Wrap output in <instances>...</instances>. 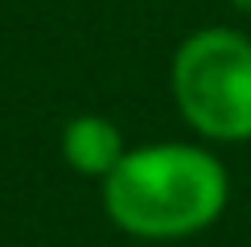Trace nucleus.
Segmentation results:
<instances>
[{"mask_svg": "<svg viewBox=\"0 0 251 247\" xmlns=\"http://www.w3.org/2000/svg\"><path fill=\"white\" fill-rule=\"evenodd\" d=\"M99 185L111 226L156 247L210 231L231 202L226 165L194 140H156L128 148Z\"/></svg>", "mask_w": 251, "mask_h": 247, "instance_id": "1", "label": "nucleus"}, {"mask_svg": "<svg viewBox=\"0 0 251 247\" xmlns=\"http://www.w3.org/2000/svg\"><path fill=\"white\" fill-rule=\"evenodd\" d=\"M169 91L185 128L214 144L251 140V37L231 25L194 29L169 62Z\"/></svg>", "mask_w": 251, "mask_h": 247, "instance_id": "2", "label": "nucleus"}, {"mask_svg": "<svg viewBox=\"0 0 251 247\" xmlns=\"http://www.w3.org/2000/svg\"><path fill=\"white\" fill-rule=\"evenodd\" d=\"M58 144H62L66 169L78 173V177H91V181H103L124 161V152H128L120 124L99 116V111H82V116L66 120Z\"/></svg>", "mask_w": 251, "mask_h": 247, "instance_id": "3", "label": "nucleus"}, {"mask_svg": "<svg viewBox=\"0 0 251 247\" xmlns=\"http://www.w3.org/2000/svg\"><path fill=\"white\" fill-rule=\"evenodd\" d=\"M226 4H231L235 13H243V17H251V0H226Z\"/></svg>", "mask_w": 251, "mask_h": 247, "instance_id": "4", "label": "nucleus"}]
</instances>
